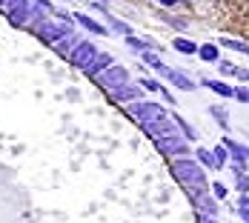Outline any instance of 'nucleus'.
Returning <instances> with one entry per match:
<instances>
[{"label": "nucleus", "mask_w": 249, "mask_h": 223, "mask_svg": "<svg viewBox=\"0 0 249 223\" xmlns=\"http://www.w3.org/2000/svg\"><path fill=\"white\" fill-rule=\"evenodd\" d=\"M172 174L183 189L209 186V183H206V169L200 166L195 157H178V160H172Z\"/></svg>", "instance_id": "obj_1"}, {"label": "nucleus", "mask_w": 249, "mask_h": 223, "mask_svg": "<svg viewBox=\"0 0 249 223\" xmlns=\"http://www.w3.org/2000/svg\"><path fill=\"white\" fill-rule=\"evenodd\" d=\"M126 115L138 123H149V120H158V118H169V112L160 106V103H152V100H135L126 106Z\"/></svg>", "instance_id": "obj_2"}, {"label": "nucleus", "mask_w": 249, "mask_h": 223, "mask_svg": "<svg viewBox=\"0 0 249 223\" xmlns=\"http://www.w3.org/2000/svg\"><path fill=\"white\" fill-rule=\"evenodd\" d=\"M32 32H35V34H37L43 43H49V46H57V43H60L66 34H72L75 29H72L69 23H60V20H43L40 26H35Z\"/></svg>", "instance_id": "obj_3"}, {"label": "nucleus", "mask_w": 249, "mask_h": 223, "mask_svg": "<svg viewBox=\"0 0 249 223\" xmlns=\"http://www.w3.org/2000/svg\"><path fill=\"white\" fill-rule=\"evenodd\" d=\"M189 200H192V206L198 209V215H218V200L212 198V192H209V186H195V189H183Z\"/></svg>", "instance_id": "obj_4"}, {"label": "nucleus", "mask_w": 249, "mask_h": 223, "mask_svg": "<svg viewBox=\"0 0 249 223\" xmlns=\"http://www.w3.org/2000/svg\"><path fill=\"white\" fill-rule=\"evenodd\" d=\"M155 146H158L160 154H166V157H172V160H178V157H192V146H189L180 135H172V137H158V140H155Z\"/></svg>", "instance_id": "obj_5"}, {"label": "nucleus", "mask_w": 249, "mask_h": 223, "mask_svg": "<svg viewBox=\"0 0 249 223\" xmlns=\"http://www.w3.org/2000/svg\"><path fill=\"white\" fill-rule=\"evenodd\" d=\"M32 0H6V17L15 26H32Z\"/></svg>", "instance_id": "obj_6"}, {"label": "nucleus", "mask_w": 249, "mask_h": 223, "mask_svg": "<svg viewBox=\"0 0 249 223\" xmlns=\"http://www.w3.org/2000/svg\"><path fill=\"white\" fill-rule=\"evenodd\" d=\"M95 80H98V86H103L106 92H115V89H121V86H126V83H132V80H129V69L121 66V63L109 66V69L100 74V77H95Z\"/></svg>", "instance_id": "obj_7"}, {"label": "nucleus", "mask_w": 249, "mask_h": 223, "mask_svg": "<svg viewBox=\"0 0 249 223\" xmlns=\"http://www.w3.org/2000/svg\"><path fill=\"white\" fill-rule=\"evenodd\" d=\"M95 57H98V46H95L92 40H80L75 49H72V54H69V63H72L75 69H80V72H83V69H86Z\"/></svg>", "instance_id": "obj_8"}, {"label": "nucleus", "mask_w": 249, "mask_h": 223, "mask_svg": "<svg viewBox=\"0 0 249 223\" xmlns=\"http://www.w3.org/2000/svg\"><path fill=\"white\" fill-rule=\"evenodd\" d=\"M141 129L149 135L152 140H158V137H172V135H178V126H175L172 118H158V120H149V123H143Z\"/></svg>", "instance_id": "obj_9"}, {"label": "nucleus", "mask_w": 249, "mask_h": 223, "mask_svg": "<svg viewBox=\"0 0 249 223\" xmlns=\"http://www.w3.org/2000/svg\"><path fill=\"white\" fill-rule=\"evenodd\" d=\"M109 98L115 100V103H135V100H143V89L138 86V83H126L121 89H115V92H109Z\"/></svg>", "instance_id": "obj_10"}, {"label": "nucleus", "mask_w": 249, "mask_h": 223, "mask_svg": "<svg viewBox=\"0 0 249 223\" xmlns=\"http://www.w3.org/2000/svg\"><path fill=\"white\" fill-rule=\"evenodd\" d=\"M109 66H115V57H112V54H106V51H98V57H95V60H92L86 69H83V74L95 80V77H100V74L106 72Z\"/></svg>", "instance_id": "obj_11"}, {"label": "nucleus", "mask_w": 249, "mask_h": 223, "mask_svg": "<svg viewBox=\"0 0 249 223\" xmlns=\"http://www.w3.org/2000/svg\"><path fill=\"white\" fill-rule=\"evenodd\" d=\"M221 146L229 152V160H238V163H247V160H249V146H247V143H241V140H232V137L226 135L224 140H221Z\"/></svg>", "instance_id": "obj_12"}, {"label": "nucleus", "mask_w": 249, "mask_h": 223, "mask_svg": "<svg viewBox=\"0 0 249 223\" xmlns=\"http://www.w3.org/2000/svg\"><path fill=\"white\" fill-rule=\"evenodd\" d=\"M166 80L172 83L175 89H180V92H195V89H198V83H195V80H192L186 72H180V69H169Z\"/></svg>", "instance_id": "obj_13"}, {"label": "nucleus", "mask_w": 249, "mask_h": 223, "mask_svg": "<svg viewBox=\"0 0 249 223\" xmlns=\"http://www.w3.org/2000/svg\"><path fill=\"white\" fill-rule=\"evenodd\" d=\"M200 83H203V86H206L209 92H215L218 98H226V100H229V98H235V86H229V83L218 80V77H203Z\"/></svg>", "instance_id": "obj_14"}, {"label": "nucleus", "mask_w": 249, "mask_h": 223, "mask_svg": "<svg viewBox=\"0 0 249 223\" xmlns=\"http://www.w3.org/2000/svg\"><path fill=\"white\" fill-rule=\"evenodd\" d=\"M169 118L175 120V126H178V135H180L186 143L198 140V129H192V123H189V120H183V115H178V112H175V115H169Z\"/></svg>", "instance_id": "obj_15"}, {"label": "nucleus", "mask_w": 249, "mask_h": 223, "mask_svg": "<svg viewBox=\"0 0 249 223\" xmlns=\"http://www.w3.org/2000/svg\"><path fill=\"white\" fill-rule=\"evenodd\" d=\"M95 9H98V12L103 15V17H106V20H109V26H112V32H118V34H124V37H132V26H129V23H124V20H118L115 15H109V12H106V6H100V3H95Z\"/></svg>", "instance_id": "obj_16"}, {"label": "nucleus", "mask_w": 249, "mask_h": 223, "mask_svg": "<svg viewBox=\"0 0 249 223\" xmlns=\"http://www.w3.org/2000/svg\"><path fill=\"white\" fill-rule=\"evenodd\" d=\"M72 17H75V23H80L86 32H92V34H98V37L106 34V26H100L95 17H89V15H83V12H77V15H72Z\"/></svg>", "instance_id": "obj_17"}, {"label": "nucleus", "mask_w": 249, "mask_h": 223, "mask_svg": "<svg viewBox=\"0 0 249 223\" xmlns=\"http://www.w3.org/2000/svg\"><path fill=\"white\" fill-rule=\"evenodd\" d=\"M192 154H195V160H198L200 166H206V169H215V157H212V149L198 146V149H192Z\"/></svg>", "instance_id": "obj_18"}, {"label": "nucleus", "mask_w": 249, "mask_h": 223, "mask_svg": "<svg viewBox=\"0 0 249 223\" xmlns=\"http://www.w3.org/2000/svg\"><path fill=\"white\" fill-rule=\"evenodd\" d=\"M198 54H200V60H206V63H218V60H221V51H218L215 43H203V46H198Z\"/></svg>", "instance_id": "obj_19"}, {"label": "nucleus", "mask_w": 249, "mask_h": 223, "mask_svg": "<svg viewBox=\"0 0 249 223\" xmlns=\"http://www.w3.org/2000/svg\"><path fill=\"white\" fill-rule=\"evenodd\" d=\"M77 43H80V37H77L75 32H72V34H66V37H63V40H60V43H57V46H54V49L60 51V54H63V57H69V54H72V49H75Z\"/></svg>", "instance_id": "obj_20"}, {"label": "nucleus", "mask_w": 249, "mask_h": 223, "mask_svg": "<svg viewBox=\"0 0 249 223\" xmlns=\"http://www.w3.org/2000/svg\"><path fill=\"white\" fill-rule=\"evenodd\" d=\"M126 43H129V49H135V51H146V49H158V43H155V40H143V37H135V34H132V37H126Z\"/></svg>", "instance_id": "obj_21"}, {"label": "nucleus", "mask_w": 249, "mask_h": 223, "mask_svg": "<svg viewBox=\"0 0 249 223\" xmlns=\"http://www.w3.org/2000/svg\"><path fill=\"white\" fill-rule=\"evenodd\" d=\"M172 46H175L178 51H183V54H198V46H195L189 37H175Z\"/></svg>", "instance_id": "obj_22"}, {"label": "nucleus", "mask_w": 249, "mask_h": 223, "mask_svg": "<svg viewBox=\"0 0 249 223\" xmlns=\"http://www.w3.org/2000/svg\"><path fill=\"white\" fill-rule=\"evenodd\" d=\"M158 17H160V20H163V23L175 26V29H178V32H186V20H183V17H172V15H169V12H166V9H163V12H160V15H158Z\"/></svg>", "instance_id": "obj_23"}, {"label": "nucleus", "mask_w": 249, "mask_h": 223, "mask_svg": "<svg viewBox=\"0 0 249 223\" xmlns=\"http://www.w3.org/2000/svg\"><path fill=\"white\" fill-rule=\"evenodd\" d=\"M221 46H226V49H235V51H244V54H249V43H241V40H232V37H221Z\"/></svg>", "instance_id": "obj_24"}, {"label": "nucleus", "mask_w": 249, "mask_h": 223, "mask_svg": "<svg viewBox=\"0 0 249 223\" xmlns=\"http://www.w3.org/2000/svg\"><path fill=\"white\" fill-rule=\"evenodd\" d=\"M138 86H141L143 92H160V86H163V83H160V80H152V77H141V80H138Z\"/></svg>", "instance_id": "obj_25"}, {"label": "nucleus", "mask_w": 249, "mask_h": 223, "mask_svg": "<svg viewBox=\"0 0 249 223\" xmlns=\"http://www.w3.org/2000/svg\"><path fill=\"white\" fill-rule=\"evenodd\" d=\"M212 157H215V169H221V166L226 163V157H229V152H226V149L218 143V146L212 149Z\"/></svg>", "instance_id": "obj_26"}, {"label": "nucleus", "mask_w": 249, "mask_h": 223, "mask_svg": "<svg viewBox=\"0 0 249 223\" xmlns=\"http://www.w3.org/2000/svg\"><path fill=\"white\" fill-rule=\"evenodd\" d=\"M218 69H221L224 77H235V74H238V66H235V63H229V60H218Z\"/></svg>", "instance_id": "obj_27"}, {"label": "nucleus", "mask_w": 249, "mask_h": 223, "mask_svg": "<svg viewBox=\"0 0 249 223\" xmlns=\"http://www.w3.org/2000/svg\"><path fill=\"white\" fill-rule=\"evenodd\" d=\"M235 189L241 195H249V174H235Z\"/></svg>", "instance_id": "obj_28"}, {"label": "nucleus", "mask_w": 249, "mask_h": 223, "mask_svg": "<svg viewBox=\"0 0 249 223\" xmlns=\"http://www.w3.org/2000/svg\"><path fill=\"white\" fill-rule=\"evenodd\" d=\"M209 192H212V198H215V200H224L226 195H229L226 183H212V186H209Z\"/></svg>", "instance_id": "obj_29"}, {"label": "nucleus", "mask_w": 249, "mask_h": 223, "mask_svg": "<svg viewBox=\"0 0 249 223\" xmlns=\"http://www.w3.org/2000/svg\"><path fill=\"white\" fill-rule=\"evenodd\" d=\"M141 57H143V60H146V63H149L152 69H155V66H158V63H160V54H158V51H152V49L141 51Z\"/></svg>", "instance_id": "obj_30"}, {"label": "nucleus", "mask_w": 249, "mask_h": 223, "mask_svg": "<svg viewBox=\"0 0 249 223\" xmlns=\"http://www.w3.org/2000/svg\"><path fill=\"white\" fill-rule=\"evenodd\" d=\"M209 112H212V118H215V120H218V123H221V129H226V132H229V120H226V115H224V112H221V109H218V106H212V109H209Z\"/></svg>", "instance_id": "obj_31"}, {"label": "nucleus", "mask_w": 249, "mask_h": 223, "mask_svg": "<svg viewBox=\"0 0 249 223\" xmlns=\"http://www.w3.org/2000/svg\"><path fill=\"white\" fill-rule=\"evenodd\" d=\"M32 6H37V9H43L46 15H54V6H52V0H32Z\"/></svg>", "instance_id": "obj_32"}, {"label": "nucleus", "mask_w": 249, "mask_h": 223, "mask_svg": "<svg viewBox=\"0 0 249 223\" xmlns=\"http://www.w3.org/2000/svg\"><path fill=\"white\" fill-rule=\"evenodd\" d=\"M235 100L249 103V86H238V89H235Z\"/></svg>", "instance_id": "obj_33"}, {"label": "nucleus", "mask_w": 249, "mask_h": 223, "mask_svg": "<svg viewBox=\"0 0 249 223\" xmlns=\"http://www.w3.org/2000/svg\"><path fill=\"white\" fill-rule=\"evenodd\" d=\"M160 98L166 100V103H169V106H175V98H172V92H169V89H166V86H160Z\"/></svg>", "instance_id": "obj_34"}, {"label": "nucleus", "mask_w": 249, "mask_h": 223, "mask_svg": "<svg viewBox=\"0 0 249 223\" xmlns=\"http://www.w3.org/2000/svg\"><path fill=\"white\" fill-rule=\"evenodd\" d=\"M155 72H158V74H163V77H166V74H169V66H166V63H163V60H160V63H158V66H155Z\"/></svg>", "instance_id": "obj_35"}, {"label": "nucleus", "mask_w": 249, "mask_h": 223, "mask_svg": "<svg viewBox=\"0 0 249 223\" xmlns=\"http://www.w3.org/2000/svg\"><path fill=\"white\" fill-rule=\"evenodd\" d=\"M198 223H221V221L212 218V215H198Z\"/></svg>", "instance_id": "obj_36"}, {"label": "nucleus", "mask_w": 249, "mask_h": 223, "mask_svg": "<svg viewBox=\"0 0 249 223\" xmlns=\"http://www.w3.org/2000/svg\"><path fill=\"white\" fill-rule=\"evenodd\" d=\"M238 206H241V209H249V195H241V198H238Z\"/></svg>", "instance_id": "obj_37"}, {"label": "nucleus", "mask_w": 249, "mask_h": 223, "mask_svg": "<svg viewBox=\"0 0 249 223\" xmlns=\"http://www.w3.org/2000/svg\"><path fill=\"white\" fill-rule=\"evenodd\" d=\"M238 218L244 223H249V209H238Z\"/></svg>", "instance_id": "obj_38"}, {"label": "nucleus", "mask_w": 249, "mask_h": 223, "mask_svg": "<svg viewBox=\"0 0 249 223\" xmlns=\"http://www.w3.org/2000/svg\"><path fill=\"white\" fill-rule=\"evenodd\" d=\"M155 3H160L163 9H169V6H175V3H180V0H155Z\"/></svg>", "instance_id": "obj_39"}, {"label": "nucleus", "mask_w": 249, "mask_h": 223, "mask_svg": "<svg viewBox=\"0 0 249 223\" xmlns=\"http://www.w3.org/2000/svg\"><path fill=\"white\" fill-rule=\"evenodd\" d=\"M235 77H241V80H247V83H249V69H238Z\"/></svg>", "instance_id": "obj_40"}, {"label": "nucleus", "mask_w": 249, "mask_h": 223, "mask_svg": "<svg viewBox=\"0 0 249 223\" xmlns=\"http://www.w3.org/2000/svg\"><path fill=\"white\" fill-rule=\"evenodd\" d=\"M0 12H6V0H0Z\"/></svg>", "instance_id": "obj_41"}]
</instances>
